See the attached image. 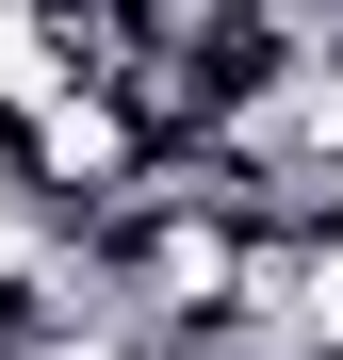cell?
Wrapping results in <instances>:
<instances>
[{
  "instance_id": "6da1fadb",
  "label": "cell",
  "mask_w": 343,
  "mask_h": 360,
  "mask_svg": "<svg viewBox=\"0 0 343 360\" xmlns=\"http://www.w3.org/2000/svg\"><path fill=\"white\" fill-rule=\"evenodd\" d=\"M66 82H82L66 0H0V115H33V98H66Z\"/></svg>"
}]
</instances>
